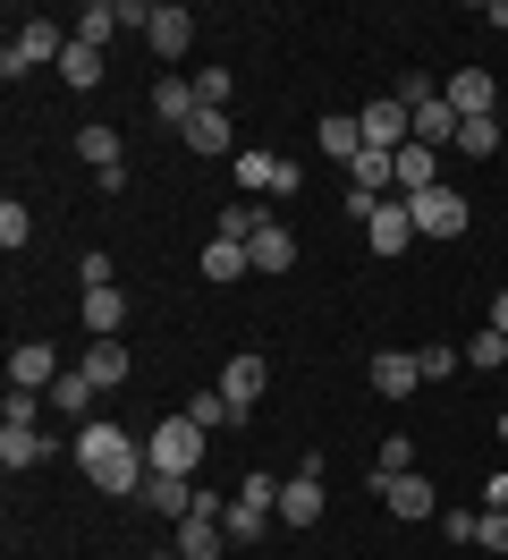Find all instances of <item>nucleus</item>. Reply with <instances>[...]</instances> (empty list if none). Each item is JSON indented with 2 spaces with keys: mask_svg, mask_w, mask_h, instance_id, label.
I'll use <instances>...</instances> for the list:
<instances>
[{
  "mask_svg": "<svg viewBox=\"0 0 508 560\" xmlns=\"http://www.w3.org/2000/svg\"><path fill=\"white\" fill-rule=\"evenodd\" d=\"M68 451H76V467H85V485H94V492H119V501H135L144 476H153V458H144V442H135L128 424H94V417H85Z\"/></svg>",
  "mask_w": 508,
  "mask_h": 560,
  "instance_id": "obj_1",
  "label": "nucleus"
},
{
  "mask_svg": "<svg viewBox=\"0 0 508 560\" xmlns=\"http://www.w3.org/2000/svg\"><path fill=\"white\" fill-rule=\"evenodd\" d=\"M68 43H76V26H60V18H26V26L9 35V51H0V77L17 85L26 69H60Z\"/></svg>",
  "mask_w": 508,
  "mask_h": 560,
  "instance_id": "obj_2",
  "label": "nucleus"
},
{
  "mask_svg": "<svg viewBox=\"0 0 508 560\" xmlns=\"http://www.w3.org/2000/svg\"><path fill=\"white\" fill-rule=\"evenodd\" d=\"M203 442H212V433H203L196 417H169V424H153V433H144V458H153V476H196Z\"/></svg>",
  "mask_w": 508,
  "mask_h": 560,
  "instance_id": "obj_3",
  "label": "nucleus"
},
{
  "mask_svg": "<svg viewBox=\"0 0 508 560\" xmlns=\"http://www.w3.org/2000/svg\"><path fill=\"white\" fill-rule=\"evenodd\" d=\"M399 103H406V119H415V144H433V153H440V144H458V128H466V119L449 110V94H433L424 77H406Z\"/></svg>",
  "mask_w": 508,
  "mask_h": 560,
  "instance_id": "obj_4",
  "label": "nucleus"
},
{
  "mask_svg": "<svg viewBox=\"0 0 508 560\" xmlns=\"http://www.w3.org/2000/svg\"><path fill=\"white\" fill-rule=\"evenodd\" d=\"M406 212H415V238H458L474 221V205L458 196V187H433V196H406Z\"/></svg>",
  "mask_w": 508,
  "mask_h": 560,
  "instance_id": "obj_5",
  "label": "nucleus"
},
{
  "mask_svg": "<svg viewBox=\"0 0 508 560\" xmlns=\"http://www.w3.org/2000/svg\"><path fill=\"white\" fill-rule=\"evenodd\" d=\"M356 128H365V144H373V153H399V144H415V119H406V103H399V94H373V103L356 110Z\"/></svg>",
  "mask_w": 508,
  "mask_h": 560,
  "instance_id": "obj_6",
  "label": "nucleus"
},
{
  "mask_svg": "<svg viewBox=\"0 0 508 560\" xmlns=\"http://www.w3.org/2000/svg\"><path fill=\"white\" fill-rule=\"evenodd\" d=\"M365 246L381 255V264L415 246V212H406V196H381V205H373V221H365Z\"/></svg>",
  "mask_w": 508,
  "mask_h": 560,
  "instance_id": "obj_7",
  "label": "nucleus"
},
{
  "mask_svg": "<svg viewBox=\"0 0 508 560\" xmlns=\"http://www.w3.org/2000/svg\"><path fill=\"white\" fill-rule=\"evenodd\" d=\"M144 18H153L144 0H85V9H76V43H94V51H102L119 26H144Z\"/></svg>",
  "mask_w": 508,
  "mask_h": 560,
  "instance_id": "obj_8",
  "label": "nucleus"
},
{
  "mask_svg": "<svg viewBox=\"0 0 508 560\" xmlns=\"http://www.w3.org/2000/svg\"><path fill=\"white\" fill-rule=\"evenodd\" d=\"M263 383H271L263 357H229V365H221V399H229V417H237V424L263 408Z\"/></svg>",
  "mask_w": 508,
  "mask_h": 560,
  "instance_id": "obj_9",
  "label": "nucleus"
},
{
  "mask_svg": "<svg viewBox=\"0 0 508 560\" xmlns=\"http://www.w3.org/2000/svg\"><path fill=\"white\" fill-rule=\"evenodd\" d=\"M440 187V153L433 144H399L390 153V196H433Z\"/></svg>",
  "mask_w": 508,
  "mask_h": 560,
  "instance_id": "obj_10",
  "label": "nucleus"
},
{
  "mask_svg": "<svg viewBox=\"0 0 508 560\" xmlns=\"http://www.w3.org/2000/svg\"><path fill=\"white\" fill-rule=\"evenodd\" d=\"M144 43H153V60H178V51L196 43V9H178V0H162V9L144 18Z\"/></svg>",
  "mask_w": 508,
  "mask_h": 560,
  "instance_id": "obj_11",
  "label": "nucleus"
},
{
  "mask_svg": "<svg viewBox=\"0 0 508 560\" xmlns=\"http://www.w3.org/2000/svg\"><path fill=\"white\" fill-rule=\"evenodd\" d=\"M440 94H449V110H458V119H500V85H492V69H458L449 77V85H440Z\"/></svg>",
  "mask_w": 508,
  "mask_h": 560,
  "instance_id": "obj_12",
  "label": "nucleus"
},
{
  "mask_svg": "<svg viewBox=\"0 0 508 560\" xmlns=\"http://www.w3.org/2000/svg\"><path fill=\"white\" fill-rule=\"evenodd\" d=\"M68 365H60V349H43V340H26V349H9V390H51Z\"/></svg>",
  "mask_w": 508,
  "mask_h": 560,
  "instance_id": "obj_13",
  "label": "nucleus"
},
{
  "mask_svg": "<svg viewBox=\"0 0 508 560\" xmlns=\"http://www.w3.org/2000/svg\"><path fill=\"white\" fill-rule=\"evenodd\" d=\"M43 458H51V433H43V424H0V467H9V476H26Z\"/></svg>",
  "mask_w": 508,
  "mask_h": 560,
  "instance_id": "obj_14",
  "label": "nucleus"
},
{
  "mask_svg": "<svg viewBox=\"0 0 508 560\" xmlns=\"http://www.w3.org/2000/svg\"><path fill=\"white\" fill-rule=\"evenodd\" d=\"M314 137H322V153H331V162H339V171H347V178H356V162H365V153H373V144H365V128H356L347 110H331V119H322Z\"/></svg>",
  "mask_w": 508,
  "mask_h": 560,
  "instance_id": "obj_15",
  "label": "nucleus"
},
{
  "mask_svg": "<svg viewBox=\"0 0 508 560\" xmlns=\"http://www.w3.org/2000/svg\"><path fill=\"white\" fill-rule=\"evenodd\" d=\"M381 501H390V518H433V510H440L433 476H390V485H381Z\"/></svg>",
  "mask_w": 508,
  "mask_h": 560,
  "instance_id": "obj_16",
  "label": "nucleus"
},
{
  "mask_svg": "<svg viewBox=\"0 0 508 560\" xmlns=\"http://www.w3.org/2000/svg\"><path fill=\"white\" fill-rule=\"evenodd\" d=\"M415 383H424L415 349H381V357H373V390H381V399H406Z\"/></svg>",
  "mask_w": 508,
  "mask_h": 560,
  "instance_id": "obj_17",
  "label": "nucleus"
},
{
  "mask_svg": "<svg viewBox=\"0 0 508 560\" xmlns=\"http://www.w3.org/2000/svg\"><path fill=\"white\" fill-rule=\"evenodd\" d=\"M135 501H153V518H187L196 510V476H144Z\"/></svg>",
  "mask_w": 508,
  "mask_h": 560,
  "instance_id": "obj_18",
  "label": "nucleus"
},
{
  "mask_svg": "<svg viewBox=\"0 0 508 560\" xmlns=\"http://www.w3.org/2000/svg\"><path fill=\"white\" fill-rule=\"evenodd\" d=\"M94 374H85V365H68V374H60V383H51V390H43V408H51V417H85V408H94Z\"/></svg>",
  "mask_w": 508,
  "mask_h": 560,
  "instance_id": "obj_19",
  "label": "nucleus"
},
{
  "mask_svg": "<svg viewBox=\"0 0 508 560\" xmlns=\"http://www.w3.org/2000/svg\"><path fill=\"white\" fill-rule=\"evenodd\" d=\"M246 255H255V272H288V264H297V238H288V221H263Z\"/></svg>",
  "mask_w": 508,
  "mask_h": 560,
  "instance_id": "obj_20",
  "label": "nucleus"
},
{
  "mask_svg": "<svg viewBox=\"0 0 508 560\" xmlns=\"http://www.w3.org/2000/svg\"><path fill=\"white\" fill-rule=\"evenodd\" d=\"M196 77H162V85H153V119H169V128H187V119H196Z\"/></svg>",
  "mask_w": 508,
  "mask_h": 560,
  "instance_id": "obj_21",
  "label": "nucleus"
},
{
  "mask_svg": "<svg viewBox=\"0 0 508 560\" xmlns=\"http://www.w3.org/2000/svg\"><path fill=\"white\" fill-rule=\"evenodd\" d=\"M246 272H255V255H246L237 238H212V246H203V280H212V289H229V280H246Z\"/></svg>",
  "mask_w": 508,
  "mask_h": 560,
  "instance_id": "obj_22",
  "label": "nucleus"
},
{
  "mask_svg": "<svg viewBox=\"0 0 508 560\" xmlns=\"http://www.w3.org/2000/svg\"><path fill=\"white\" fill-rule=\"evenodd\" d=\"M178 137L196 144V153H229V162H237V137H229V110H196V119H187V128H178Z\"/></svg>",
  "mask_w": 508,
  "mask_h": 560,
  "instance_id": "obj_23",
  "label": "nucleus"
},
{
  "mask_svg": "<svg viewBox=\"0 0 508 560\" xmlns=\"http://www.w3.org/2000/svg\"><path fill=\"white\" fill-rule=\"evenodd\" d=\"M280 518H288V526L322 518V476H288V485H280Z\"/></svg>",
  "mask_w": 508,
  "mask_h": 560,
  "instance_id": "obj_24",
  "label": "nucleus"
},
{
  "mask_svg": "<svg viewBox=\"0 0 508 560\" xmlns=\"http://www.w3.org/2000/svg\"><path fill=\"white\" fill-rule=\"evenodd\" d=\"M85 374H94L102 390H119L135 374V357H128V340H94V349H85Z\"/></svg>",
  "mask_w": 508,
  "mask_h": 560,
  "instance_id": "obj_25",
  "label": "nucleus"
},
{
  "mask_svg": "<svg viewBox=\"0 0 508 560\" xmlns=\"http://www.w3.org/2000/svg\"><path fill=\"white\" fill-rule=\"evenodd\" d=\"M221 544H229V535H221V518H178V560H221Z\"/></svg>",
  "mask_w": 508,
  "mask_h": 560,
  "instance_id": "obj_26",
  "label": "nucleus"
},
{
  "mask_svg": "<svg viewBox=\"0 0 508 560\" xmlns=\"http://www.w3.org/2000/svg\"><path fill=\"white\" fill-rule=\"evenodd\" d=\"M119 323H128V298H119V289H85V331H94V340H119Z\"/></svg>",
  "mask_w": 508,
  "mask_h": 560,
  "instance_id": "obj_27",
  "label": "nucleus"
},
{
  "mask_svg": "<svg viewBox=\"0 0 508 560\" xmlns=\"http://www.w3.org/2000/svg\"><path fill=\"white\" fill-rule=\"evenodd\" d=\"M390 476H415V442H406V433H390V442H381V458H373V492L390 485Z\"/></svg>",
  "mask_w": 508,
  "mask_h": 560,
  "instance_id": "obj_28",
  "label": "nucleus"
},
{
  "mask_svg": "<svg viewBox=\"0 0 508 560\" xmlns=\"http://www.w3.org/2000/svg\"><path fill=\"white\" fill-rule=\"evenodd\" d=\"M60 77H68V85H76V94H94V85H102V51H94V43H68Z\"/></svg>",
  "mask_w": 508,
  "mask_h": 560,
  "instance_id": "obj_29",
  "label": "nucleus"
},
{
  "mask_svg": "<svg viewBox=\"0 0 508 560\" xmlns=\"http://www.w3.org/2000/svg\"><path fill=\"white\" fill-rule=\"evenodd\" d=\"M263 221H271V212L255 205V196H237V205L221 212V238H237V246H255V230H263Z\"/></svg>",
  "mask_w": 508,
  "mask_h": 560,
  "instance_id": "obj_30",
  "label": "nucleus"
},
{
  "mask_svg": "<svg viewBox=\"0 0 508 560\" xmlns=\"http://www.w3.org/2000/svg\"><path fill=\"white\" fill-rule=\"evenodd\" d=\"M263 526H271V510H255V501H229L221 535H229V544H263Z\"/></svg>",
  "mask_w": 508,
  "mask_h": 560,
  "instance_id": "obj_31",
  "label": "nucleus"
},
{
  "mask_svg": "<svg viewBox=\"0 0 508 560\" xmlns=\"http://www.w3.org/2000/svg\"><path fill=\"white\" fill-rule=\"evenodd\" d=\"M76 153H85V162H94V171H119V128H85V137H76Z\"/></svg>",
  "mask_w": 508,
  "mask_h": 560,
  "instance_id": "obj_32",
  "label": "nucleus"
},
{
  "mask_svg": "<svg viewBox=\"0 0 508 560\" xmlns=\"http://www.w3.org/2000/svg\"><path fill=\"white\" fill-rule=\"evenodd\" d=\"M466 365H474V374H492V365H508V331H492V323H483V331L466 340Z\"/></svg>",
  "mask_w": 508,
  "mask_h": 560,
  "instance_id": "obj_33",
  "label": "nucleus"
},
{
  "mask_svg": "<svg viewBox=\"0 0 508 560\" xmlns=\"http://www.w3.org/2000/svg\"><path fill=\"white\" fill-rule=\"evenodd\" d=\"M458 153L492 162V153H500V119H466V128H458Z\"/></svg>",
  "mask_w": 508,
  "mask_h": 560,
  "instance_id": "obj_34",
  "label": "nucleus"
},
{
  "mask_svg": "<svg viewBox=\"0 0 508 560\" xmlns=\"http://www.w3.org/2000/svg\"><path fill=\"white\" fill-rule=\"evenodd\" d=\"M187 417H196L203 433H229V424H237V417H229V399H221V390H196V399H187Z\"/></svg>",
  "mask_w": 508,
  "mask_h": 560,
  "instance_id": "obj_35",
  "label": "nucleus"
},
{
  "mask_svg": "<svg viewBox=\"0 0 508 560\" xmlns=\"http://www.w3.org/2000/svg\"><path fill=\"white\" fill-rule=\"evenodd\" d=\"M34 238V212L17 205V196H9V205H0V246H9V255H17V246Z\"/></svg>",
  "mask_w": 508,
  "mask_h": 560,
  "instance_id": "obj_36",
  "label": "nucleus"
},
{
  "mask_svg": "<svg viewBox=\"0 0 508 560\" xmlns=\"http://www.w3.org/2000/svg\"><path fill=\"white\" fill-rule=\"evenodd\" d=\"M271 178H280V162H271V153H237V187L271 196Z\"/></svg>",
  "mask_w": 508,
  "mask_h": 560,
  "instance_id": "obj_37",
  "label": "nucleus"
},
{
  "mask_svg": "<svg viewBox=\"0 0 508 560\" xmlns=\"http://www.w3.org/2000/svg\"><path fill=\"white\" fill-rule=\"evenodd\" d=\"M229 85H237L229 69H196V103L203 110H229Z\"/></svg>",
  "mask_w": 508,
  "mask_h": 560,
  "instance_id": "obj_38",
  "label": "nucleus"
},
{
  "mask_svg": "<svg viewBox=\"0 0 508 560\" xmlns=\"http://www.w3.org/2000/svg\"><path fill=\"white\" fill-rule=\"evenodd\" d=\"M237 501H255V510H271V518H280V476H263V467H255V476L237 485Z\"/></svg>",
  "mask_w": 508,
  "mask_h": 560,
  "instance_id": "obj_39",
  "label": "nucleus"
},
{
  "mask_svg": "<svg viewBox=\"0 0 508 560\" xmlns=\"http://www.w3.org/2000/svg\"><path fill=\"white\" fill-rule=\"evenodd\" d=\"M415 365H424V383H449L466 365V349H415Z\"/></svg>",
  "mask_w": 508,
  "mask_h": 560,
  "instance_id": "obj_40",
  "label": "nucleus"
},
{
  "mask_svg": "<svg viewBox=\"0 0 508 560\" xmlns=\"http://www.w3.org/2000/svg\"><path fill=\"white\" fill-rule=\"evenodd\" d=\"M474 544L492 560H508V510H483V526H474Z\"/></svg>",
  "mask_w": 508,
  "mask_h": 560,
  "instance_id": "obj_41",
  "label": "nucleus"
},
{
  "mask_svg": "<svg viewBox=\"0 0 508 560\" xmlns=\"http://www.w3.org/2000/svg\"><path fill=\"white\" fill-rule=\"evenodd\" d=\"M0 424H43V390H9V408H0Z\"/></svg>",
  "mask_w": 508,
  "mask_h": 560,
  "instance_id": "obj_42",
  "label": "nucleus"
},
{
  "mask_svg": "<svg viewBox=\"0 0 508 560\" xmlns=\"http://www.w3.org/2000/svg\"><path fill=\"white\" fill-rule=\"evenodd\" d=\"M76 280H85V289H110V255H102V246H85V264H76Z\"/></svg>",
  "mask_w": 508,
  "mask_h": 560,
  "instance_id": "obj_43",
  "label": "nucleus"
},
{
  "mask_svg": "<svg viewBox=\"0 0 508 560\" xmlns=\"http://www.w3.org/2000/svg\"><path fill=\"white\" fill-rule=\"evenodd\" d=\"M474 526H483V510H449V518H440V535H449V544H474Z\"/></svg>",
  "mask_w": 508,
  "mask_h": 560,
  "instance_id": "obj_44",
  "label": "nucleus"
},
{
  "mask_svg": "<svg viewBox=\"0 0 508 560\" xmlns=\"http://www.w3.org/2000/svg\"><path fill=\"white\" fill-rule=\"evenodd\" d=\"M483 510H508V476H492V485H483Z\"/></svg>",
  "mask_w": 508,
  "mask_h": 560,
  "instance_id": "obj_45",
  "label": "nucleus"
},
{
  "mask_svg": "<svg viewBox=\"0 0 508 560\" xmlns=\"http://www.w3.org/2000/svg\"><path fill=\"white\" fill-rule=\"evenodd\" d=\"M483 26H500V35H508V0H483Z\"/></svg>",
  "mask_w": 508,
  "mask_h": 560,
  "instance_id": "obj_46",
  "label": "nucleus"
},
{
  "mask_svg": "<svg viewBox=\"0 0 508 560\" xmlns=\"http://www.w3.org/2000/svg\"><path fill=\"white\" fill-rule=\"evenodd\" d=\"M492 331H508V289H500V298H492Z\"/></svg>",
  "mask_w": 508,
  "mask_h": 560,
  "instance_id": "obj_47",
  "label": "nucleus"
},
{
  "mask_svg": "<svg viewBox=\"0 0 508 560\" xmlns=\"http://www.w3.org/2000/svg\"><path fill=\"white\" fill-rule=\"evenodd\" d=\"M500 433H508V408H500Z\"/></svg>",
  "mask_w": 508,
  "mask_h": 560,
  "instance_id": "obj_48",
  "label": "nucleus"
}]
</instances>
